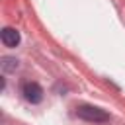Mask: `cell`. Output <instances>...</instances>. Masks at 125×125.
<instances>
[{
	"label": "cell",
	"mask_w": 125,
	"mask_h": 125,
	"mask_svg": "<svg viewBox=\"0 0 125 125\" xmlns=\"http://www.w3.org/2000/svg\"><path fill=\"white\" fill-rule=\"evenodd\" d=\"M76 115L84 121H90V123H107L109 121V113L100 107H94V105H78Z\"/></svg>",
	"instance_id": "obj_1"
},
{
	"label": "cell",
	"mask_w": 125,
	"mask_h": 125,
	"mask_svg": "<svg viewBox=\"0 0 125 125\" xmlns=\"http://www.w3.org/2000/svg\"><path fill=\"white\" fill-rule=\"evenodd\" d=\"M21 94L29 104H39L43 100V88L37 82H23L21 86Z\"/></svg>",
	"instance_id": "obj_2"
},
{
	"label": "cell",
	"mask_w": 125,
	"mask_h": 125,
	"mask_svg": "<svg viewBox=\"0 0 125 125\" xmlns=\"http://www.w3.org/2000/svg\"><path fill=\"white\" fill-rule=\"evenodd\" d=\"M0 39H2V43H4L6 47H16V45L20 43V33H18V29H14V27H4L2 33H0Z\"/></svg>",
	"instance_id": "obj_3"
},
{
	"label": "cell",
	"mask_w": 125,
	"mask_h": 125,
	"mask_svg": "<svg viewBox=\"0 0 125 125\" xmlns=\"http://www.w3.org/2000/svg\"><path fill=\"white\" fill-rule=\"evenodd\" d=\"M18 68V61L12 59V57H4L2 59V70L4 72H14Z\"/></svg>",
	"instance_id": "obj_4"
}]
</instances>
